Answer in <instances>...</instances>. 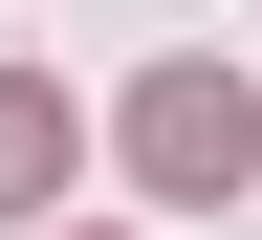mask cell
I'll list each match as a JSON object with an SVG mask.
<instances>
[{"mask_svg": "<svg viewBox=\"0 0 262 240\" xmlns=\"http://www.w3.org/2000/svg\"><path fill=\"white\" fill-rule=\"evenodd\" d=\"M241 153H262V110L219 66H153V88H131V175L153 197H241Z\"/></svg>", "mask_w": 262, "mask_h": 240, "instance_id": "cell-1", "label": "cell"}, {"mask_svg": "<svg viewBox=\"0 0 262 240\" xmlns=\"http://www.w3.org/2000/svg\"><path fill=\"white\" fill-rule=\"evenodd\" d=\"M44 175H66V88H44V66H0V219H22Z\"/></svg>", "mask_w": 262, "mask_h": 240, "instance_id": "cell-2", "label": "cell"}]
</instances>
